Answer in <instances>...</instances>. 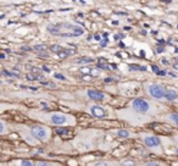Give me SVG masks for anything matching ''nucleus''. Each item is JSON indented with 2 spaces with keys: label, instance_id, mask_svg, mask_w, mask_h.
Masks as SVG:
<instances>
[{
  "label": "nucleus",
  "instance_id": "e433bc0d",
  "mask_svg": "<svg viewBox=\"0 0 178 166\" xmlns=\"http://www.w3.org/2000/svg\"><path fill=\"white\" fill-rule=\"evenodd\" d=\"M43 70H44L45 72H50V69H49L48 66H43Z\"/></svg>",
  "mask_w": 178,
  "mask_h": 166
},
{
  "label": "nucleus",
  "instance_id": "aec40b11",
  "mask_svg": "<svg viewBox=\"0 0 178 166\" xmlns=\"http://www.w3.org/2000/svg\"><path fill=\"white\" fill-rule=\"evenodd\" d=\"M35 166H53V164L46 162V161H37Z\"/></svg>",
  "mask_w": 178,
  "mask_h": 166
},
{
  "label": "nucleus",
  "instance_id": "c756f323",
  "mask_svg": "<svg viewBox=\"0 0 178 166\" xmlns=\"http://www.w3.org/2000/svg\"><path fill=\"white\" fill-rule=\"evenodd\" d=\"M83 80H84V81H90V80H92V76H90V75H84V76H83Z\"/></svg>",
  "mask_w": 178,
  "mask_h": 166
},
{
  "label": "nucleus",
  "instance_id": "ea45409f",
  "mask_svg": "<svg viewBox=\"0 0 178 166\" xmlns=\"http://www.w3.org/2000/svg\"><path fill=\"white\" fill-rule=\"evenodd\" d=\"M173 69H174V70H178V62L173 63Z\"/></svg>",
  "mask_w": 178,
  "mask_h": 166
},
{
  "label": "nucleus",
  "instance_id": "f704fd0d",
  "mask_svg": "<svg viewBox=\"0 0 178 166\" xmlns=\"http://www.w3.org/2000/svg\"><path fill=\"white\" fill-rule=\"evenodd\" d=\"M104 81H105V83H110V82L112 81V78H110V77H106Z\"/></svg>",
  "mask_w": 178,
  "mask_h": 166
},
{
  "label": "nucleus",
  "instance_id": "bb28decb",
  "mask_svg": "<svg viewBox=\"0 0 178 166\" xmlns=\"http://www.w3.org/2000/svg\"><path fill=\"white\" fill-rule=\"evenodd\" d=\"M98 67L99 69H104V70H110V67L107 65H103V63H98Z\"/></svg>",
  "mask_w": 178,
  "mask_h": 166
},
{
  "label": "nucleus",
  "instance_id": "6e6552de",
  "mask_svg": "<svg viewBox=\"0 0 178 166\" xmlns=\"http://www.w3.org/2000/svg\"><path fill=\"white\" fill-rule=\"evenodd\" d=\"M90 112H92L93 116L96 117V119H103V117L106 116L105 110L101 108V106H99V105H93V106L90 108Z\"/></svg>",
  "mask_w": 178,
  "mask_h": 166
},
{
  "label": "nucleus",
  "instance_id": "4468645a",
  "mask_svg": "<svg viewBox=\"0 0 178 166\" xmlns=\"http://www.w3.org/2000/svg\"><path fill=\"white\" fill-rule=\"evenodd\" d=\"M168 119H170V120L178 127V114H171L170 116H168Z\"/></svg>",
  "mask_w": 178,
  "mask_h": 166
},
{
  "label": "nucleus",
  "instance_id": "2f4dec72",
  "mask_svg": "<svg viewBox=\"0 0 178 166\" xmlns=\"http://www.w3.org/2000/svg\"><path fill=\"white\" fill-rule=\"evenodd\" d=\"M39 56L45 58V56H48V54H46V52H40V53H39Z\"/></svg>",
  "mask_w": 178,
  "mask_h": 166
},
{
  "label": "nucleus",
  "instance_id": "0eeeda50",
  "mask_svg": "<svg viewBox=\"0 0 178 166\" xmlns=\"http://www.w3.org/2000/svg\"><path fill=\"white\" fill-rule=\"evenodd\" d=\"M87 94L92 100H104L105 99V94L103 92L98 91V89H89Z\"/></svg>",
  "mask_w": 178,
  "mask_h": 166
},
{
  "label": "nucleus",
  "instance_id": "a878e982",
  "mask_svg": "<svg viewBox=\"0 0 178 166\" xmlns=\"http://www.w3.org/2000/svg\"><path fill=\"white\" fill-rule=\"evenodd\" d=\"M66 53H67L68 56L70 55H74L76 54V50H73V49H66Z\"/></svg>",
  "mask_w": 178,
  "mask_h": 166
},
{
  "label": "nucleus",
  "instance_id": "a19ab883",
  "mask_svg": "<svg viewBox=\"0 0 178 166\" xmlns=\"http://www.w3.org/2000/svg\"><path fill=\"white\" fill-rule=\"evenodd\" d=\"M0 58H1V59H5V54L1 53V54H0Z\"/></svg>",
  "mask_w": 178,
  "mask_h": 166
},
{
  "label": "nucleus",
  "instance_id": "ddd939ff",
  "mask_svg": "<svg viewBox=\"0 0 178 166\" xmlns=\"http://www.w3.org/2000/svg\"><path fill=\"white\" fill-rule=\"evenodd\" d=\"M129 69L132 71H146V67L144 66H139V65H131Z\"/></svg>",
  "mask_w": 178,
  "mask_h": 166
},
{
  "label": "nucleus",
  "instance_id": "4c0bfd02",
  "mask_svg": "<svg viewBox=\"0 0 178 166\" xmlns=\"http://www.w3.org/2000/svg\"><path fill=\"white\" fill-rule=\"evenodd\" d=\"M162 63H163V65H168V61L166 59H162Z\"/></svg>",
  "mask_w": 178,
  "mask_h": 166
},
{
  "label": "nucleus",
  "instance_id": "c9c22d12",
  "mask_svg": "<svg viewBox=\"0 0 178 166\" xmlns=\"http://www.w3.org/2000/svg\"><path fill=\"white\" fill-rule=\"evenodd\" d=\"M152 71H154V72L156 73V72L159 71V67H157V66H152Z\"/></svg>",
  "mask_w": 178,
  "mask_h": 166
},
{
  "label": "nucleus",
  "instance_id": "393cba45",
  "mask_svg": "<svg viewBox=\"0 0 178 166\" xmlns=\"http://www.w3.org/2000/svg\"><path fill=\"white\" fill-rule=\"evenodd\" d=\"M42 84H44V86H46V87H50V88H55L56 87V84L55 83H51V82H42Z\"/></svg>",
  "mask_w": 178,
  "mask_h": 166
},
{
  "label": "nucleus",
  "instance_id": "5701e85b",
  "mask_svg": "<svg viewBox=\"0 0 178 166\" xmlns=\"http://www.w3.org/2000/svg\"><path fill=\"white\" fill-rule=\"evenodd\" d=\"M144 166H162L160 162H156V161H149V162H146Z\"/></svg>",
  "mask_w": 178,
  "mask_h": 166
},
{
  "label": "nucleus",
  "instance_id": "f257e3e1",
  "mask_svg": "<svg viewBox=\"0 0 178 166\" xmlns=\"http://www.w3.org/2000/svg\"><path fill=\"white\" fill-rule=\"evenodd\" d=\"M48 31L51 34L59 37H77L84 33V30L79 27L78 24H72L68 22L50 24V26H48Z\"/></svg>",
  "mask_w": 178,
  "mask_h": 166
},
{
  "label": "nucleus",
  "instance_id": "9d476101",
  "mask_svg": "<svg viewBox=\"0 0 178 166\" xmlns=\"http://www.w3.org/2000/svg\"><path fill=\"white\" fill-rule=\"evenodd\" d=\"M88 166H117L116 162H110V161H96L93 164H89Z\"/></svg>",
  "mask_w": 178,
  "mask_h": 166
},
{
  "label": "nucleus",
  "instance_id": "f8f14e48",
  "mask_svg": "<svg viewBox=\"0 0 178 166\" xmlns=\"http://www.w3.org/2000/svg\"><path fill=\"white\" fill-rule=\"evenodd\" d=\"M34 49L37 50V52H46V49H48V45L46 44H39V45H35Z\"/></svg>",
  "mask_w": 178,
  "mask_h": 166
},
{
  "label": "nucleus",
  "instance_id": "1a4fd4ad",
  "mask_svg": "<svg viewBox=\"0 0 178 166\" xmlns=\"http://www.w3.org/2000/svg\"><path fill=\"white\" fill-rule=\"evenodd\" d=\"M177 98H178V93L176 91H173V89H167L166 93H165V99L166 100L172 101V100H176Z\"/></svg>",
  "mask_w": 178,
  "mask_h": 166
},
{
  "label": "nucleus",
  "instance_id": "7ed1b4c3",
  "mask_svg": "<svg viewBox=\"0 0 178 166\" xmlns=\"http://www.w3.org/2000/svg\"><path fill=\"white\" fill-rule=\"evenodd\" d=\"M71 119H73V117L68 116V115H65V114H61V112H55V114L50 115V122L53 125H56V126L70 123Z\"/></svg>",
  "mask_w": 178,
  "mask_h": 166
},
{
  "label": "nucleus",
  "instance_id": "423d86ee",
  "mask_svg": "<svg viewBox=\"0 0 178 166\" xmlns=\"http://www.w3.org/2000/svg\"><path fill=\"white\" fill-rule=\"evenodd\" d=\"M148 92L149 94L152 97V98H155V99H162L165 98V93H166V89H165L160 84H150L148 87Z\"/></svg>",
  "mask_w": 178,
  "mask_h": 166
},
{
  "label": "nucleus",
  "instance_id": "b1692460",
  "mask_svg": "<svg viewBox=\"0 0 178 166\" xmlns=\"http://www.w3.org/2000/svg\"><path fill=\"white\" fill-rule=\"evenodd\" d=\"M57 55H59V58H61V59H65V58L68 56L67 53H66V50H61L60 53H57Z\"/></svg>",
  "mask_w": 178,
  "mask_h": 166
},
{
  "label": "nucleus",
  "instance_id": "37998d69",
  "mask_svg": "<svg viewBox=\"0 0 178 166\" xmlns=\"http://www.w3.org/2000/svg\"><path fill=\"white\" fill-rule=\"evenodd\" d=\"M29 89H32V91H37V88H35V87H29Z\"/></svg>",
  "mask_w": 178,
  "mask_h": 166
},
{
  "label": "nucleus",
  "instance_id": "c85d7f7f",
  "mask_svg": "<svg viewBox=\"0 0 178 166\" xmlns=\"http://www.w3.org/2000/svg\"><path fill=\"white\" fill-rule=\"evenodd\" d=\"M55 77L59 78V80H62V81H65V80H66V78H65V76H62V75H60V73H55Z\"/></svg>",
  "mask_w": 178,
  "mask_h": 166
},
{
  "label": "nucleus",
  "instance_id": "473e14b6",
  "mask_svg": "<svg viewBox=\"0 0 178 166\" xmlns=\"http://www.w3.org/2000/svg\"><path fill=\"white\" fill-rule=\"evenodd\" d=\"M21 49H22V50H24V52H29V50H31V48H29V46H22Z\"/></svg>",
  "mask_w": 178,
  "mask_h": 166
},
{
  "label": "nucleus",
  "instance_id": "2eb2a0df",
  "mask_svg": "<svg viewBox=\"0 0 178 166\" xmlns=\"http://www.w3.org/2000/svg\"><path fill=\"white\" fill-rule=\"evenodd\" d=\"M117 166H135V162L133 160H124Z\"/></svg>",
  "mask_w": 178,
  "mask_h": 166
},
{
  "label": "nucleus",
  "instance_id": "6ab92c4d",
  "mask_svg": "<svg viewBox=\"0 0 178 166\" xmlns=\"http://www.w3.org/2000/svg\"><path fill=\"white\" fill-rule=\"evenodd\" d=\"M20 166H35V164H33L31 160H22L20 161Z\"/></svg>",
  "mask_w": 178,
  "mask_h": 166
},
{
  "label": "nucleus",
  "instance_id": "412c9836",
  "mask_svg": "<svg viewBox=\"0 0 178 166\" xmlns=\"http://www.w3.org/2000/svg\"><path fill=\"white\" fill-rule=\"evenodd\" d=\"M70 131H68V128H57L56 130V133L57 134H67Z\"/></svg>",
  "mask_w": 178,
  "mask_h": 166
},
{
  "label": "nucleus",
  "instance_id": "cd10ccee",
  "mask_svg": "<svg viewBox=\"0 0 178 166\" xmlns=\"http://www.w3.org/2000/svg\"><path fill=\"white\" fill-rule=\"evenodd\" d=\"M0 125H1V130H0V133L4 134V133H5V123H4V121L0 122Z\"/></svg>",
  "mask_w": 178,
  "mask_h": 166
},
{
  "label": "nucleus",
  "instance_id": "a211bd4d",
  "mask_svg": "<svg viewBox=\"0 0 178 166\" xmlns=\"http://www.w3.org/2000/svg\"><path fill=\"white\" fill-rule=\"evenodd\" d=\"M50 50H51L53 53H60L61 50H62V48L60 45H57V44H54V45L50 46Z\"/></svg>",
  "mask_w": 178,
  "mask_h": 166
},
{
  "label": "nucleus",
  "instance_id": "dca6fc26",
  "mask_svg": "<svg viewBox=\"0 0 178 166\" xmlns=\"http://www.w3.org/2000/svg\"><path fill=\"white\" fill-rule=\"evenodd\" d=\"M3 73H4L5 76H7V77H14V78H18V77H20V75H18V73L9 72V71H6V70H4V71H3Z\"/></svg>",
  "mask_w": 178,
  "mask_h": 166
},
{
  "label": "nucleus",
  "instance_id": "39448f33",
  "mask_svg": "<svg viewBox=\"0 0 178 166\" xmlns=\"http://www.w3.org/2000/svg\"><path fill=\"white\" fill-rule=\"evenodd\" d=\"M132 108L140 114H146L150 110V104L142 98H137L132 101Z\"/></svg>",
  "mask_w": 178,
  "mask_h": 166
},
{
  "label": "nucleus",
  "instance_id": "4be33fe9",
  "mask_svg": "<svg viewBox=\"0 0 178 166\" xmlns=\"http://www.w3.org/2000/svg\"><path fill=\"white\" fill-rule=\"evenodd\" d=\"M79 71H81L82 75H89V73L92 72V69H89V67H82Z\"/></svg>",
  "mask_w": 178,
  "mask_h": 166
},
{
  "label": "nucleus",
  "instance_id": "72a5a7b5",
  "mask_svg": "<svg viewBox=\"0 0 178 166\" xmlns=\"http://www.w3.org/2000/svg\"><path fill=\"white\" fill-rule=\"evenodd\" d=\"M107 44V39H104L103 42H101V46H105Z\"/></svg>",
  "mask_w": 178,
  "mask_h": 166
},
{
  "label": "nucleus",
  "instance_id": "f3484780",
  "mask_svg": "<svg viewBox=\"0 0 178 166\" xmlns=\"http://www.w3.org/2000/svg\"><path fill=\"white\" fill-rule=\"evenodd\" d=\"M93 61H94V60L90 59V58H82V59L77 60V63H90V62H93Z\"/></svg>",
  "mask_w": 178,
  "mask_h": 166
},
{
  "label": "nucleus",
  "instance_id": "9b49d317",
  "mask_svg": "<svg viewBox=\"0 0 178 166\" xmlns=\"http://www.w3.org/2000/svg\"><path fill=\"white\" fill-rule=\"evenodd\" d=\"M117 136H118L120 138H129V137H131V133L127 131V130H120V131L117 132Z\"/></svg>",
  "mask_w": 178,
  "mask_h": 166
},
{
  "label": "nucleus",
  "instance_id": "7c9ffc66",
  "mask_svg": "<svg viewBox=\"0 0 178 166\" xmlns=\"http://www.w3.org/2000/svg\"><path fill=\"white\" fill-rule=\"evenodd\" d=\"M156 75H159V76H165V75H166V71H160V70H159V71L156 72Z\"/></svg>",
  "mask_w": 178,
  "mask_h": 166
},
{
  "label": "nucleus",
  "instance_id": "58836bf2",
  "mask_svg": "<svg viewBox=\"0 0 178 166\" xmlns=\"http://www.w3.org/2000/svg\"><path fill=\"white\" fill-rule=\"evenodd\" d=\"M94 38H95V39H96L98 42H100V35H99V34H95V35H94Z\"/></svg>",
  "mask_w": 178,
  "mask_h": 166
},
{
  "label": "nucleus",
  "instance_id": "f03ea898",
  "mask_svg": "<svg viewBox=\"0 0 178 166\" xmlns=\"http://www.w3.org/2000/svg\"><path fill=\"white\" fill-rule=\"evenodd\" d=\"M31 133L34 138L42 140V142H48L50 138V130L43 126H34L31 128Z\"/></svg>",
  "mask_w": 178,
  "mask_h": 166
},
{
  "label": "nucleus",
  "instance_id": "79ce46f5",
  "mask_svg": "<svg viewBox=\"0 0 178 166\" xmlns=\"http://www.w3.org/2000/svg\"><path fill=\"white\" fill-rule=\"evenodd\" d=\"M162 52H163L162 48H159V49H157V53H162Z\"/></svg>",
  "mask_w": 178,
  "mask_h": 166
},
{
  "label": "nucleus",
  "instance_id": "20e7f679",
  "mask_svg": "<svg viewBox=\"0 0 178 166\" xmlns=\"http://www.w3.org/2000/svg\"><path fill=\"white\" fill-rule=\"evenodd\" d=\"M143 142L149 149L155 150L157 153L161 151V143H160V139L156 136H145L143 138Z\"/></svg>",
  "mask_w": 178,
  "mask_h": 166
}]
</instances>
